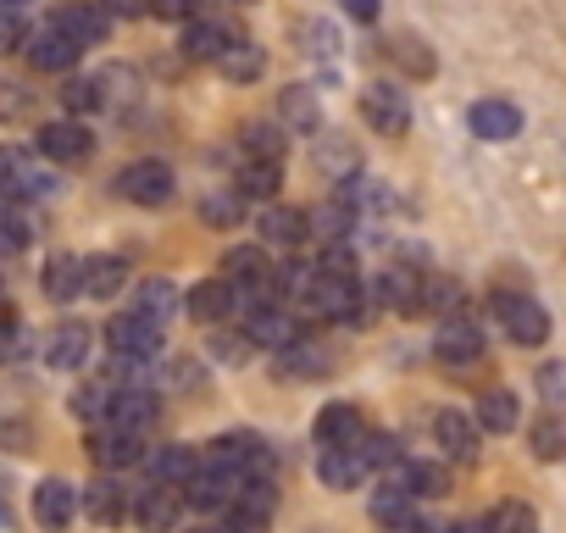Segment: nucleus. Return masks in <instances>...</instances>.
<instances>
[{
    "mask_svg": "<svg viewBox=\"0 0 566 533\" xmlns=\"http://www.w3.org/2000/svg\"><path fill=\"white\" fill-rule=\"evenodd\" d=\"M417 295H422V279L411 273V266H389V273L378 279L373 301L389 306V312H417Z\"/></svg>",
    "mask_w": 566,
    "mask_h": 533,
    "instance_id": "nucleus-29",
    "label": "nucleus"
},
{
    "mask_svg": "<svg viewBox=\"0 0 566 533\" xmlns=\"http://www.w3.org/2000/svg\"><path fill=\"white\" fill-rule=\"evenodd\" d=\"M78 511L101 527H117L123 516H134V494L117 483V478H95L90 489H78Z\"/></svg>",
    "mask_w": 566,
    "mask_h": 533,
    "instance_id": "nucleus-12",
    "label": "nucleus"
},
{
    "mask_svg": "<svg viewBox=\"0 0 566 533\" xmlns=\"http://www.w3.org/2000/svg\"><path fill=\"white\" fill-rule=\"evenodd\" d=\"M317 161H323V173H345V167H356V150H350V145H339V139H323Z\"/></svg>",
    "mask_w": 566,
    "mask_h": 533,
    "instance_id": "nucleus-51",
    "label": "nucleus"
},
{
    "mask_svg": "<svg viewBox=\"0 0 566 533\" xmlns=\"http://www.w3.org/2000/svg\"><path fill=\"white\" fill-rule=\"evenodd\" d=\"M161 384H167V395L172 389H200V362L195 356H167V367H161Z\"/></svg>",
    "mask_w": 566,
    "mask_h": 533,
    "instance_id": "nucleus-46",
    "label": "nucleus"
},
{
    "mask_svg": "<svg viewBox=\"0 0 566 533\" xmlns=\"http://www.w3.org/2000/svg\"><path fill=\"white\" fill-rule=\"evenodd\" d=\"M112 400H117V384H112V378H95V384H78L67 406H73V417H78V422L106 428V422H112Z\"/></svg>",
    "mask_w": 566,
    "mask_h": 533,
    "instance_id": "nucleus-28",
    "label": "nucleus"
},
{
    "mask_svg": "<svg viewBox=\"0 0 566 533\" xmlns=\"http://www.w3.org/2000/svg\"><path fill=\"white\" fill-rule=\"evenodd\" d=\"M23 45H29L23 12H0V56H7V51H23Z\"/></svg>",
    "mask_w": 566,
    "mask_h": 533,
    "instance_id": "nucleus-50",
    "label": "nucleus"
},
{
    "mask_svg": "<svg viewBox=\"0 0 566 533\" xmlns=\"http://www.w3.org/2000/svg\"><path fill=\"white\" fill-rule=\"evenodd\" d=\"M255 233H261V244H301V239H312L306 211H290V206L261 211V217H255Z\"/></svg>",
    "mask_w": 566,
    "mask_h": 533,
    "instance_id": "nucleus-26",
    "label": "nucleus"
},
{
    "mask_svg": "<svg viewBox=\"0 0 566 533\" xmlns=\"http://www.w3.org/2000/svg\"><path fill=\"white\" fill-rule=\"evenodd\" d=\"M206 356H211L217 367H244V362L255 356V345L244 339V328H211V339H206Z\"/></svg>",
    "mask_w": 566,
    "mask_h": 533,
    "instance_id": "nucleus-38",
    "label": "nucleus"
},
{
    "mask_svg": "<svg viewBox=\"0 0 566 533\" xmlns=\"http://www.w3.org/2000/svg\"><path fill=\"white\" fill-rule=\"evenodd\" d=\"M239 7H250V0H239Z\"/></svg>",
    "mask_w": 566,
    "mask_h": 533,
    "instance_id": "nucleus-58",
    "label": "nucleus"
},
{
    "mask_svg": "<svg viewBox=\"0 0 566 533\" xmlns=\"http://www.w3.org/2000/svg\"><path fill=\"white\" fill-rule=\"evenodd\" d=\"M244 339H250L255 351H283V345H295V339H301V334H295V312L283 306V301H266V306L244 312Z\"/></svg>",
    "mask_w": 566,
    "mask_h": 533,
    "instance_id": "nucleus-5",
    "label": "nucleus"
},
{
    "mask_svg": "<svg viewBox=\"0 0 566 533\" xmlns=\"http://www.w3.org/2000/svg\"><path fill=\"white\" fill-rule=\"evenodd\" d=\"M90 150H95V134L78 117H62V123L40 128V156H51L56 167H78V161H90Z\"/></svg>",
    "mask_w": 566,
    "mask_h": 533,
    "instance_id": "nucleus-6",
    "label": "nucleus"
},
{
    "mask_svg": "<svg viewBox=\"0 0 566 533\" xmlns=\"http://www.w3.org/2000/svg\"><path fill=\"white\" fill-rule=\"evenodd\" d=\"M345 12H350L356 23H373V18H378V0H345Z\"/></svg>",
    "mask_w": 566,
    "mask_h": 533,
    "instance_id": "nucleus-54",
    "label": "nucleus"
},
{
    "mask_svg": "<svg viewBox=\"0 0 566 533\" xmlns=\"http://www.w3.org/2000/svg\"><path fill=\"white\" fill-rule=\"evenodd\" d=\"M239 489H244V478H233V472H217V467H200V472L184 483V505L228 516V511H233V500H239Z\"/></svg>",
    "mask_w": 566,
    "mask_h": 533,
    "instance_id": "nucleus-8",
    "label": "nucleus"
},
{
    "mask_svg": "<svg viewBox=\"0 0 566 533\" xmlns=\"http://www.w3.org/2000/svg\"><path fill=\"white\" fill-rule=\"evenodd\" d=\"M433 439L450 461H478V422L467 411H439L433 417Z\"/></svg>",
    "mask_w": 566,
    "mask_h": 533,
    "instance_id": "nucleus-20",
    "label": "nucleus"
},
{
    "mask_svg": "<svg viewBox=\"0 0 566 533\" xmlns=\"http://www.w3.org/2000/svg\"><path fill=\"white\" fill-rule=\"evenodd\" d=\"M306 228H312V239H323V250H334V244H345V239H350L356 211H350V206H339V200H328V206L306 211Z\"/></svg>",
    "mask_w": 566,
    "mask_h": 533,
    "instance_id": "nucleus-31",
    "label": "nucleus"
},
{
    "mask_svg": "<svg viewBox=\"0 0 566 533\" xmlns=\"http://www.w3.org/2000/svg\"><path fill=\"white\" fill-rule=\"evenodd\" d=\"M328 373V351L312 339H295L277 351V378H323Z\"/></svg>",
    "mask_w": 566,
    "mask_h": 533,
    "instance_id": "nucleus-30",
    "label": "nucleus"
},
{
    "mask_svg": "<svg viewBox=\"0 0 566 533\" xmlns=\"http://www.w3.org/2000/svg\"><path fill=\"white\" fill-rule=\"evenodd\" d=\"M195 533H222V527H195Z\"/></svg>",
    "mask_w": 566,
    "mask_h": 533,
    "instance_id": "nucleus-57",
    "label": "nucleus"
},
{
    "mask_svg": "<svg viewBox=\"0 0 566 533\" xmlns=\"http://www.w3.org/2000/svg\"><path fill=\"white\" fill-rule=\"evenodd\" d=\"M145 467H150V483L184 489V483L200 472V450H189V445H156V450L145 456Z\"/></svg>",
    "mask_w": 566,
    "mask_h": 533,
    "instance_id": "nucleus-21",
    "label": "nucleus"
},
{
    "mask_svg": "<svg viewBox=\"0 0 566 533\" xmlns=\"http://www.w3.org/2000/svg\"><path fill=\"white\" fill-rule=\"evenodd\" d=\"M184 312H189L195 323H206V328H222V323L239 312V290H233L228 279H200V284L184 295Z\"/></svg>",
    "mask_w": 566,
    "mask_h": 533,
    "instance_id": "nucleus-10",
    "label": "nucleus"
},
{
    "mask_svg": "<svg viewBox=\"0 0 566 533\" xmlns=\"http://www.w3.org/2000/svg\"><path fill=\"white\" fill-rule=\"evenodd\" d=\"M51 29H56V34H67L78 51H90V45H101V40H106L112 18L101 12V0H73V7H62V12L51 18Z\"/></svg>",
    "mask_w": 566,
    "mask_h": 533,
    "instance_id": "nucleus-11",
    "label": "nucleus"
},
{
    "mask_svg": "<svg viewBox=\"0 0 566 533\" xmlns=\"http://www.w3.org/2000/svg\"><path fill=\"white\" fill-rule=\"evenodd\" d=\"M239 145H244L250 161H266V167L283 161V128H272V123H244L239 128Z\"/></svg>",
    "mask_w": 566,
    "mask_h": 533,
    "instance_id": "nucleus-36",
    "label": "nucleus"
},
{
    "mask_svg": "<svg viewBox=\"0 0 566 533\" xmlns=\"http://www.w3.org/2000/svg\"><path fill=\"white\" fill-rule=\"evenodd\" d=\"M367 472H373V467H367V456H361L356 445H345V450H323V461H317V478H323L328 489H356Z\"/></svg>",
    "mask_w": 566,
    "mask_h": 533,
    "instance_id": "nucleus-25",
    "label": "nucleus"
},
{
    "mask_svg": "<svg viewBox=\"0 0 566 533\" xmlns=\"http://www.w3.org/2000/svg\"><path fill=\"white\" fill-rule=\"evenodd\" d=\"M538 400H544L549 411H560V406H566V362L538 367Z\"/></svg>",
    "mask_w": 566,
    "mask_h": 533,
    "instance_id": "nucleus-47",
    "label": "nucleus"
},
{
    "mask_svg": "<svg viewBox=\"0 0 566 533\" xmlns=\"http://www.w3.org/2000/svg\"><path fill=\"white\" fill-rule=\"evenodd\" d=\"M277 189H283V167H266V161H244V173L233 184L239 200H272Z\"/></svg>",
    "mask_w": 566,
    "mask_h": 533,
    "instance_id": "nucleus-37",
    "label": "nucleus"
},
{
    "mask_svg": "<svg viewBox=\"0 0 566 533\" xmlns=\"http://www.w3.org/2000/svg\"><path fill=\"white\" fill-rule=\"evenodd\" d=\"M361 433H367V422H361V411H356L350 400H334V406L317 411V445H323V450H345V445H356Z\"/></svg>",
    "mask_w": 566,
    "mask_h": 533,
    "instance_id": "nucleus-16",
    "label": "nucleus"
},
{
    "mask_svg": "<svg viewBox=\"0 0 566 533\" xmlns=\"http://www.w3.org/2000/svg\"><path fill=\"white\" fill-rule=\"evenodd\" d=\"M150 12H156V18H184V23L211 18V12H206V0H150Z\"/></svg>",
    "mask_w": 566,
    "mask_h": 533,
    "instance_id": "nucleus-49",
    "label": "nucleus"
},
{
    "mask_svg": "<svg viewBox=\"0 0 566 533\" xmlns=\"http://www.w3.org/2000/svg\"><path fill=\"white\" fill-rule=\"evenodd\" d=\"M29 217L18 211V206H0V255H18L23 244H29Z\"/></svg>",
    "mask_w": 566,
    "mask_h": 533,
    "instance_id": "nucleus-44",
    "label": "nucleus"
},
{
    "mask_svg": "<svg viewBox=\"0 0 566 533\" xmlns=\"http://www.w3.org/2000/svg\"><path fill=\"white\" fill-rule=\"evenodd\" d=\"M34 112V90L18 84V79H0V123H12V117H29Z\"/></svg>",
    "mask_w": 566,
    "mask_h": 533,
    "instance_id": "nucleus-45",
    "label": "nucleus"
},
{
    "mask_svg": "<svg viewBox=\"0 0 566 533\" xmlns=\"http://www.w3.org/2000/svg\"><path fill=\"white\" fill-rule=\"evenodd\" d=\"M29 7V0H0V12H23Z\"/></svg>",
    "mask_w": 566,
    "mask_h": 533,
    "instance_id": "nucleus-55",
    "label": "nucleus"
},
{
    "mask_svg": "<svg viewBox=\"0 0 566 533\" xmlns=\"http://www.w3.org/2000/svg\"><path fill=\"white\" fill-rule=\"evenodd\" d=\"M90 456L106 467V472H123V467H139L150 450H145V439L139 433H123V428H95V439H90Z\"/></svg>",
    "mask_w": 566,
    "mask_h": 533,
    "instance_id": "nucleus-15",
    "label": "nucleus"
},
{
    "mask_svg": "<svg viewBox=\"0 0 566 533\" xmlns=\"http://www.w3.org/2000/svg\"><path fill=\"white\" fill-rule=\"evenodd\" d=\"M433 351H439V362H450V367H472V362H483V323L478 317H444L439 323V334H433Z\"/></svg>",
    "mask_w": 566,
    "mask_h": 533,
    "instance_id": "nucleus-3",
    "label": "nucleus"
},
{
    "mask_svg": "<svg viewBox=\"0 0 566 533\" xmlns=\"http://www.w3.org/2000/svg\"><path fill=\"white\" fill-rule=\"evenodd\" d=\"M101 12L106 18H145L150 7H145V0H101Z\"/></svg>",
    "mask_w": 566,
    "mask_h": 533,
    "instance_id": "nucleus-53",
    "label": "nucleus"
},
{
    "mask_svg": "<svg viewBox=\"0 0 566 533\" xmlns=\"http://www.w3.org/2000/svg\"><path fill=\"white\" fill-rule=\"evenodd\" d=\"M200 217H206L211 228H239V222H244V200H239L233 189H222V195H206V200H200Z\"/></svg>",
    "mask_w": 566,
    "mask_h": 533,
    "instance_id": "nucleus-43",
    "label": "nucleus"
},
{
    "mask_svg": "<svg viewBox=\"0 0 566 533\" xmlns=\"http://www.w3.org/2000/svg\"><path fill=\"white\" fill-rule=\"evenodd\" d=\"M467 123H472V134H478V139H489V145H500V139H516V134H522V112H516L511 101H478V106L467 112Z\"/></svg>",
    "mask_w": 566,
    "mask_h": 533,
    "instance_id": "nucleus-18",
    "label": "nucleus"
},
{
    "mask_svg": "<svg viewBox=\"0 0 566 533\" xmlns=\"http://www.w3.org/2000/svg\"><path fill=\"white\" fill-rule=\"evenodd\" d=\"M361 117H367L378 134H406V128H411V101H406V90H395V84H367V90H361Z\"/></svg>",
    "mask_w": 566,
    "mask_h": 533,
    "instance_id": "nucleus-9",
    "label": "nucleus"
},
{
    "mask_svg": "<svg viewBox=\"0 0 566 533\" xmlns=\"http://www.w3.org/2000/svg\"><path fill=\"white\" fill-rule=\"evenodd\" d=\"M62 106L84 123V112H95V106H106V79H67V90H62Z\"/></svg>",
    "mask_w": 566,
    "mask_h": 533,
    "instance_id": "nucleus-42",
    "label": "nucleus"
},
{
    "mask_svg": "<svg viewBox=\"0 0 566 533\" xmlns=\"http://www.w3.org/2000/svg\"><path fill=\"white\" fill-rule=\"evenodd\" d=\"M23 56H29V67H34V73H73L84 51H78L67 34H56V29L45 23V29H34V34H29Z\"/></svg>",
    "mask_w": 566,
    "mask_h": 533,
    "instance_id": "nucleus-13",
    "label": "nucleus"
},
{
    "mask_svg": "<svg viewBox=\"0 0 566 533\" xmlns=\"http://www.w3.org/2000/svg\"><path fill=\"white\" fill-rule=\"evenodd\" d=\"M516 417H522V406H516L511 389H489V395L478 400V428H483V433H511Z\"/></svg>",
    "mask_w": 566,
    "mask_h": 533,
    "instance_id": "nucleus-35",
    "label": "nucleus"
},
{
    "mask_svg": "<svg viewBox=\"0 0 566 533\" xmlns=\"http://www.w3.org/2000/svg\"><path fill=\"white\" fill-rule=\"evenodd\" d=\"M128 284V261L123 255H84V295L90 301H112Z\"/></svg>",
    "mask_w": 566,
    "mask_h": 533,
    "instance_id": "nucleus-24",
    "label": "nucleus"
},
{
    "mask_svg": "<svg viewBox=\"0 0 566 533\" xmlns=\"http://www.w3.org/2000/svg\"><path fill=\"white\" fill-rule=\"evenodd\" d=\"M117 195L134 200V206H167V200H172V167L156 161V156L128 161V167L117 173Z\"/></svg>",
    "mask_w": 566,
    "mask_h": 533,
    "instance_id": "nucleus-2",
    "label": "nucleus"
},
{
    "mask_svg": "<svg viewBox=\"0 0 566 533\" xmlns=\"http://www.w3.org/2000/svg\"><path fill=\"white\" fill-rule=\"evenodd\" d=\"M417 312H439V323H444V317H461V284L444 279V273H422Z\"/></svg>",
    "mask_w": 566,
    "mask_h": 533,
    "instance_id": "nucleus-32",
    "label": "nucleus"
},
{
    "mask_svg": "<svg viewBox=\"0 0 566 533\" xmlns=\"http://www.w3.org/2000/svg\"><path fill=\"white\" fill-rule=\"evenodd\" d=\"M12 522V505H7V494H0V527H7Z\"/></svg>",
    "mask_w": 566,
    "mask_h": 533,
    "instance_id": "nucleus-56",
    "label": "nucleus"
},
{
    "mask_svg": "<svg viewBox=\"0 0 566 533\" xmlns=\"http://www.w3.org/2000/svg\"><path fill=\"white\" fill-rule=\"evenodd\" d=\"M156 417H161V395H156L150 384H123V389H117V400H112V428L145 439V433L156 428Z\"/></svg>",
    "mask_w": 566,
    "mask_h": 533,
    "instance_id": "nucleus-7",
    "label": "nucleus"
},
{
    "mask_svg": "<svg viewBox=\"0 0 566 533\" xmlns=\"http://www.w3.org/2000/svg\"><path fill=\"white\" fill-rule=\"evenodd\" d=\"M411 505H417V500H411L400 483H389V478H384V489L373 494V516H378L384 527H400V522H411Z\"/></svg>",
    "mask_w": 566,
    "mask_h": 533,
    "instance_id": "nucleus-41",
    "label": "nucleus"
},
{
    "mask_svg": "<svg viewBox=\"0 0 566 533\" xmlns=\"http://www.w3.org/2000/svg\"><path fill=\"white\" fill-rule=\"evenodd\" d=\"M527 439H533V456H538V461H560V456H566V422H560L555 411H544V417L527 428Z\"/></svg>",
    "mask_w": 566,
    "mask_h": 533,
    "instance_id": "nucleus-40",
    "label": "nucleus"
},
{
    "mask_svg": "<svg viewBox=\"0 0 566 533\" xmlns=\"http://www.w3.org/2000/svg\"><path fill=\"white\" fill-rule=\"evenodd\" d=\"M261 67H266V56H261L244 34H239V40L222 51V62H217V73H222V79H233V84H255V79H261Z\"/></svg>",
    "mask_w": 566,
    "mask_h": 533,
    "instance_id": "nucleus-33",
    "label": "nucleus"
},
{
    "mask_svg": "<svg viewBox=\"0 0 566 533\" xmlns=\"http://www.w3.org/2000/svg\"><path fill=\"white\" fill-rule=\"evenodd\" d=\"M233 40H239L233 23H222V18H200V23L184 29V56H195V62H222V51H228Z\"/></svg>",
    "mask_w": 566,
    "mask_h": 533,
    "instance_id": "nucleus-17",
    "label": "nucleus"
},
{
    "mask_svg": "<svg viewBox=\"0 0 566 533\" xmlns=\"http://www.w3.org/2000/svg\"><path fill=\"white\" fill-rule=\"evenodd\" d=\"M277 117H283V128H295V134H323V106H317V95L306 84H290L277 95Z\"/></svg>",
    "mask_w": 566,
    "mask_h": 533,
    "instance_id": "nucleus-23",
    "label": "nucleus"
},
{
    "mask_svg": "<svg viewBox=\"0 0 566 533\" xmlns=\"http://www.w3.org/2000/svg\"><path fill=\"white\" fill-rule=\"evenodd\" d=\"M483 533H538V511L522 500H505L483 516Z\"/></svg>",
    "mask_w": 566,
    "mask_h": 533,
    "instance_id": "nucleus-39",
    "label": "nucleus"
},
{
    "mask_svg": "<svg viewBox=\"0 0 566 533\" xmlns=\"http://www.w3.org/2000/svg\"><path fill=\"white\" fill-rule=\"evenodd\" d=\"M73 516H78V489H73L67 478H45V483L34 489V522H40L45 533H62Z\"/></svg>",
    "mask_w": 566,
    "mask_h": 533,
    "instance_id": "nucleus-14",
    "label": "nucleus"
},
{
    "mask_svg": "<svg viewBox=\"0 0 566 533\" xmlns=\"http://www.w3.org/2000/svg\"><path fill=\"white\" fill-rule=\"evenodd\" d=\"M34 351V334L23 323H0V362H23Z\"/></svg>",
    "mask_w": 566,
    "mask_h": 533,
    "instance_id": "nucleus-48",
    "label": "nucleus"
},
{
    "mask_svg": "<svg viewBox=\"0 0 566 533\" xmlns=\"http://www.w3.org/2000/svg\"><path fill=\"white\" fill-rule=\"evenodd\" d=\"M134 312L167 328V317L178 312V284H167V279H145V284H139V295H134Z\"/></svg>",
    "mask_w": 566,
    "mask_h": 533,
    "instance_id": "nucleus-34",
    "label": "nucleus"
},
{
    "mask_svg": "<svg viewBox=\"0 0 566 533\" xmlns=\"http://www.w3.org/2000/svg\"><path fill=\"white\" fill-rule=\"evenodd\" d=\"M45 362L62 367V373H78V367L90 362V328H84V323H56V328L45 334Z\"/></svg>",
    "mask_w": 566,
    "mask_h": 533,
    "instance_id": "nucleus-19",
    "label": "nucleus"
},
{
    "mask_svg": "<svg viewBox=\"0 0 566 533\" xmlns=\"http://www.w3.org/2000/svg\"><path fill=\"white\" fill-rule=\"evenodd\" d=\"M178 516H184V489H172V483H145V489H134V522H139L145 533H172Z\"/></svg>",
    "mask_w": 566,
    "mask_h": 533,
    "instance_id": "nucleus-4",
    "label": "nucleus"
},
{
    "mask_svg": "<svg viewBox=\"0 0 566 533\" xmlns=\"http://www.w3.org/2000/svg\"><path fill=\"white\" fill-rule=\"evenodd\" d=\"M489 312L500 317V328H505L516 345H544V339H549V317H544V306H538L527 290H494V295H489Z\"/></svg>",
    "mask_w": 566,
    "mask_h": 533,
    "instance_id": "nucleus-1",
    "label": "nucleus"
},
{
    "mask_svg": "<svg viewBox=\"0 0 566 533\" xmlns=\"http://www.w3.org/2000/svg\"><path fill=\"white\" fill-rule=\"evenodd\" d=\"M222 533H266V522L261 516H244V511H228L222 516Z\"/></svg>",
    "mask_w": 566,
    "mask_h": 533,
    "instance_id": "nucleus-52",
    "label": "nucleus"
},
{
    "mask_svg": "<svg viewBox=\"0 0 566 533\" xmlns=\"http://www.w3.org/2000/svg\"><path fill=\"white\" fill-rule=\"evenodd\" d=\"M45 295H51L56 306H73V301L84 295V261H78V255H51V261H45Z\"/></svg>",
    "mask_w": 566,
    "mask_h": 533,
    "instance_id": "nucleus-27",
    "label": "nucleus"
},
{
    "mask_svg": "<svg viewBox=\"0 0 566 533\" xmlns=\"http://www.w3.org/2000/svg\"><path fill=\"white\" fill-rule=\"evenodd\" d=\"M384 478L400 483L411 500H439V494L450 489V472H444V467H433V461H411V456H406L400 467H389Z\"/></svg>",
    "mask_w": 566,
    "mask_h": 533,
    "instance_id": "nucleus-22",
    "label": "nucleus"
}]
</instances>
